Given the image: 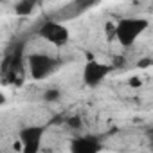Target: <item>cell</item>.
<instances>
[{
  "label": "cell",
  "mask_w": 153,
  "mask_h": 153,
  "mask_svg": "<svg viewBox=\"0 0 153 153\" xmlns=\"http://www.w3.org/2000/svg\"><path fill=\"white\" fill-rule=\"evenodd\" d=\"M148 20L144 18H123L121 22H117L114 34L117 38V42L123 47H130L135 43V40L148 29Z\"/></svg>",
  "instance_id": "1"
},
{
  "label": "cell",
  "mask_w": 153,
  "mask_h": 153,
  "mask_svg": "<svg viewBox=\"0 0 153 153\" xmlns=\"http://www.w3.org/2000/svg\"><path fill=\"white\" fill-rule=\"evenodd\" d=\"M58 68V59H54L49 54H31L29 56V70L34 79H45Z\"/></svg>",
  "instance_id": "2"
},
{
  "label": "cell",
  "mask_w": 153,
  "mask_h": 153,
  "mask_svg": "<svg viewBox=\"0 0 153 153\" xmlns=\"http://www.w3.org/2000/svg\"><path fill=\"white\" fill-rule=\"evenodd\" d=\"M38 34H40L43 40H47L49 43L58 45V47L65 45V43L68 42V38H70L68 29H67L63 24L52 22V20H51V22H45V24L38 29Z\"/></svg>",
  "instance_id": "3"
},
{
  "label": "cell",
  "mask_w": 153,
  "mask_h": 153,
  "mask_svg": "<svg viewBox=\"0 0 153 153\" xmlns=\"http://www.w3.org/2000/svg\"><path fill=\"white\" fill-rule=\"evenodd\" d=\"M110 72H112V67H110V65L92 59V61H88V63L85 65V68H83V81H85V85H88V87H96V85H99V83L106 78Z\"/></svg>",
  "instance_id": "4"
},
{
  "label": "cell",
  "mask_w": 153,
  "mask_h": 153,
  "mask_svg": "<svg viewBox=\"0 0 153 153\" xmlns=\"http://www.w3.org/2000/svg\"><path fill=\"white\" fill-rule=\"evenodd\" d=\"M43 131H45L43 126H25V128H22L20 139H18L20 146H22V151H25V153L38 151L40 142L43 139Z\"/></svg>",
  "instance_id": "5"
},
{
  "label": "cell",
  "mask_w": 153,
  "mask_h": 153,
  "mask_svg": "<svg viewBox=\"0 0 153 153\" xmlns=\"http://www.w3.org/2000/svg\"><path fill=\"white\" fill-rule=\"evenodd\" d=\"M99 149H103V146L96 137H78L70 144L72 153H96Z\"/></svg>",
  "instance_id": "6"
},
{
  "label": "cell",
  "mask_w": 153,
  "mask_h": 153,
  "mask_svg": "<svg viewBox=\"0 0 153 153\" xmlns=\"http://www.w3.org/2000/svg\"><path fill=\"white\" fill-rule=\"evenodd\" d=\"M38 2H40V0H20V2L16 4V7H15V11L20 16H27V15H31L34 11Z\"/></svg>",
  "instance_id": "7"
},
{
  "label": "cell",
  "mask_w": 153,
  "mask_h": 153,
  "mask_svg": "<svg viewBox=\"0 0 153 153\" xmlns=\"http://www.w3.org/2000/svg\"><path fill=\"white\" fill-rule=\"evenodd\" d=\"M45 99H47V101H58V99H59V92H58L56 88H54V90H47V92H45Z\"/></svg>",
  "instance_id": "8"
},
{
  "label": "cell",
  "mask_w": 153,
  "mask_h": 153,
  "mask_svg": "<svg viewBox=\"0 0 153 153\" xmlns=\"http://www.w3.org/2000/svg\"><path fill=\"white\" fill-rule=\"evenodd\" d=\"M149 65H151V58H146V59H140L139 61V68H146Z\"/></svg>",
  "instance_id": "9"
},
{
  "label": "cell",
  "mask_w": 153,
  "mask_h": 153,
  "mask_svg": "<svg viewBox=\"0 0 153 153\" xmlns=\"http://www.w3.org/2000/svg\"><path fill=\"white\" fill-rule=\"evenodd\" d=\"M68 124H70V128H78L79 126V121L78 119H68Z\"/></svg>",
  "instance_id": "10"
},
{
  "label": "cell",
  "mask_w": 153,
  "mask_h": 153,
  "mask_svg": "<svg viewBox=\"0 0 153 153\" xmlns=\"http://www.w3.org/2000/svg\"><path fill=\"white\" fill-rule=\"evenodd\" d=\"M130 81H131V83H130L131 87H139V85H140V79H139V78H131Z\"/></svg>",
  "instance_id": "11"
},
{
  "label": "cell",
  "mask_w": 153,
  "mask_h": 153,
  "mask_svg": "<svg viewBox=\"0 0 153 153\" xmlns=\"http://www.w3.org/2000/svg\"><path fill=\"white\" fill-rule=\"evenodd\" d=\"M6 103V96L4 94H0V105H4Z\"/></svg>",
  "instance_id": "12"
}]
</instances>
